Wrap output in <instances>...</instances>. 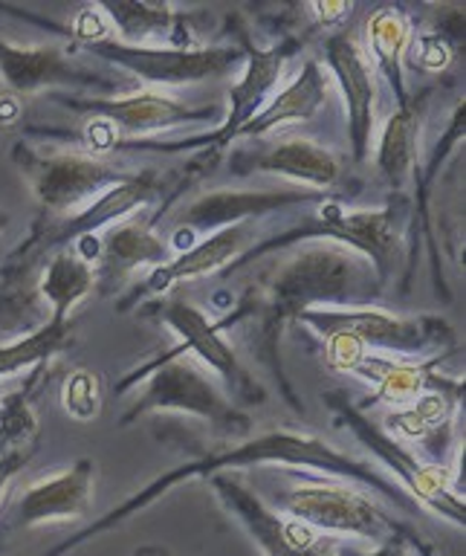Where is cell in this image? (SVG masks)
Here are the masks:
<instances>
[{"mask_svg": "<svg viewBox=\"0 0 466 556\" xmlns=\"http://www.w3.org/2000/svg\"><path fill=\"white\" fill-rule=\"evenodd\" d=\"M250 467H281V469H304V472H316V476H333L354 481V484L374 490V493L386 498L389 504L400 507V510L415 513L417 504L412 502V495L386 476L382 469H377L368 458L354 455V452L342 450L328 438H322L316 432H299V429H269V432L250 434L241 441H232V446L226 450H212L200 458L182 460L174 469L156 476L154 481H148L146 486H139V493L113 507L108 516L93 521L90 528H85L76 536L64 539L55 547H50L43 556H67L70 551H76L78 545H85L90 539L102 536L108 530L119 528L128 519H134L137 513H142L148 504H154L160 495L182 484L186 478H206L212 472H238V469Z\"/></svg>", "mask_w": 466, "mask_h": 556, "instance_id": "cell-1", "label": "cell"}, {"mask_svg": "<svg viewBox=\"0 0 466 556\" xmlns=\"http://www.w3.org/2000/svg\"><path fill=\"white\" fill-rule=\"evenodd\" d=\"M380 293L377 269L360 252L330 241H304L269 276L267 330L273 333L313 307H368Z\"/></svg>", "mask_w": 466, "mask_h": 556, "instance_id": "cell-2", "label": "cell"}, {"mask_svg": "<svg viewBox=\"0 0 466 556\" xmlns=\"http://www.w3.org/2000/svg\"><path fill=\"white\" fill-rule=\"evenodd\" d=\"M311 215L302 217L299 224H290L278 235H269L261 243H252L250 250L243 252L241 258L235 261L232 267L226 269L224 276H229L232 269H241L252 261L264 258L269 252L287 250L293 243L304 241H330L348 250L360 252L374 269L382 287L389 285V278L394 276V269L403 261L406 252V235H408V200L403 194L377 208H342L339 203H319L316 208H307Z\"/></svg>", "mask_w": 466, "mask_h": 556, "instance_id": "cell-3", "label": "cell"}, {"mask_svg": "<svg viewBox=\"0 0 466 556\" xmlns=\"http://www.w3.org/2000/svg\"><path fill=\"white\" fill-rule=\"evenodd\" d=\"M139 377H148V380L139 389L134 406L119 420L122 426L137 424L139 417L177 412V415L206 420L217 434H224L229 441H241L252 434V417H247L241 406H235L232 400L226 397V391L189 354L172 351V354L156 356L128 374L119 382V389H130Z\"/></svg>", "mask_w": 466, "mask_h": 556, "instance_id": "cell-4", "label": "cell"}, {"mask_svg": "<svg viewBox=\"0 0 466 556\" xmlns=\"http://www.w3.org/2000/svg\"><path fill=\"white\" fill-rule=\"evenodd\" d=\"M293 478L276 493V510L304 521L307 528L328 539L345 542H382L394 533L417 536L415 530L394 519L371 490L345 481V478L316 476L304 469H290Z\"/></svg>", "mask_w": 466, "mask_h": 556, "instance_id": "cell-5", "label": "cell"}, {"mask_svg": "<svg viewBox=\"0 0 466 556\" xmlns=\"http://www.w3.org/2000/svg\"><path fill=\"white\" fill-rule=\"evenodd\" d=\"M295 321H302L319 337L325 333H351L368 351L400 359H424L434 351L455 348V330L450 321L438 316H398L368 304V307H313L304 311Z\"/></svg>", "mask_w": 466, "mask_h": 556, "instance_id": "cell-6", "label": "cell"}, {"mask_svg": "<svg viewBox=\"0 0 466 556\" xmlns=\"http://www.w3.org/2000/svg\"><path fill=\"white\" fill-rule=\"evenodd\" d=\"M328 403L337 408V415L342 417V424L351 426L360 438H363L382 464H389L394 469V481H398L417 507L438 513L446 521H452L455 528L466 525V502L458 490V460L450 464H429V460L417 458V452H412L406 443L394 441L382 432L380 426L371 424V417H365L363 412H356L339 391H330Z\"/></svg>", "mask_w": 466, "mask_h": 556, "instance_id": "cell-7", "label": "cell"}, {"mask_svg": "<svg viewBox=\"0 0 466 556\" xmlns=\"http://www.w3.org/2000/svg\"><path fill=\"white\" fill-rule=\"evenodd\" d=\"M90 55L108 61L113 67L125 70L151 90L163 87H186L215 81L235 73L238 64L247 61L243 43H215V47H130L116 38L87 43Z\"/></svg>", "mask_w": 466, "mask_h": 556, "instance_id": "cell-8", "label": "cell"}, {"mask_svg": "<svg viewBox=\"0 0 466 556\" xmlns=\"http://www.w3.org/2000/svg\"><path fill=\"white\" fill-rule=\"evenodd\" d=\"M12 156L29 180L38 206L59 220L78 215L128 174L102 156L81 151H35L24 142L15 146Z\"/></svg>", "mask_w": 466, "mask_h": 556, "instance_id": "cell-9", "label": "cell"}, {"mask_svg": "<svg viewBox=\"0 0 466 556\" xmlns=\"http://www.w3.org/2000/svg\"><path fill=\"white\" fill-rule=\"evenodd\" d=\"M163 182L165 177L156 172V168L128 172L116 186L102 191V194H99L90 206L81 208L78 215L55 220V224L35 226L33 238L21 243V247L12 252L7 269L26 267L38 252L55 250V247H70V243L78 241V238L99 235L104 232V229H111V226L119 224V220H128V217H134V212L148 206V203L163 191Z\"/></svg>", "mask_w": 466, "mask_h": 556, "instance_id": "cell-10", "label": "cell"}, {"mask_svg": "<svg viewBox=\"0 0 466 556\" xmlns=\"http://www.w3.org/2000/svg\"><path fill=\"white\" fill-rule=\"evenodd\" d=\"M156 316L180 339V345L174 351L209 365L217 374V380L224 382V391L235 406H252V403L267 400L264 386L243 368L232 342L226 339V321L212 319L203 307H198L189 299H168V302L160 299Z\"/></svg>", "mask_w": 466, "mask_h": 556, "instance_id": "cell-11", "label": "cell"}, {"mask_svg": "<svg viewBox=\"0 0 466 556\" xmlns=\"http://www.w3.org/2000/svg\"><path fill=\"white\" fill-rule=\"evenodd\" d=\"M206 484L247 528L264 556H337V539L322 536L304 521L269 507L259 493L243 484L238 472H212L206 476Z\"/></svg>", "mask_w": 466, "mask_h": 556, "instance_id": "cell-12", "label": "cell"}, {"mask_svg": "<svg viewBox=\"0 0 466 556\" xmlns=\"http://www.w3.org/2000/svg\"><path fill=\"white\" fill-rule=\"evenodd\" d=\"M67 111L90 116L113 128L116 137H151L160 130L182 128V125H206L221 122V108H191V104L163 93V90H137L125 96H87V99H70V96H52Z\"/></svg>", "mask_w": 466, "mask_h": 556, "instance_id": "cell-13", "label": "cell"}, {"mask_svg": "<svg viewBox=\"0 0 466 556\" xmlns=\"http://www.w3.org/2000/svg\"><path fill=\"white\" fill-rule=\"evenodd\" d=\"M0 78L15 99L55 87L116 96V90L125 85L122 76H104L99 70L76 64L59 43H12L7 38H0Z\"/></svg>", "mask_w": 466, "mask_h": 556, "instance_id": "cell-14", "label": "cell"}, {"mask_svg": "<svg viewBox=\"0 0 466 556\" xmlns=\"http://www.w3.org/2000/svg\"><path fill=\"white\" fill-rule=\"evenodd\" d=\"M93 490L96 460L90 458H78L52 476L38 478L17 495L7 516L0 519V542L52 521L85 519L93 504Z\"/></svg>", "mask_w": 466, "mask_h": 556, "instance_id": "cell-15", "label": "cell"}, {"mask_svg": "<svg viewBox=\"0 0 466 556\" xmlns=\"http://www.w3.org/2000/svg\"><path fill=\"white\" fill-rule=\"evenodd\" d=\"M328 194L313 189H215L200 194L182 206L177 215V229H186L194 238L198 235H212L217 229L235 224H255L261 217L276 215V212H290V208L319 206Z\"/></svg>", "mask_w": 466, "mask_h": 556, "instance_id": "cell-16", "label": "cell"}, {"mask_svg": "<svg viewBox=\"0 0 466 556\" xmlns=\"http://www.w3.org/2000/svg\"><path fill=\"white\" fill-rule=\"evenodd\" d=\"M325 64L342 90L351 160L363 165L371 156L374 128H377V73H374V64L354 33L330 35L325 41Z\"/></svg>", "mask_w": 466, "mask_h": 556, "instance_id": "cell-17", "label": "cell"}, {"mask_svg": "<svg viewBox=\"0 0 466 556\" xmlns=\"http://www.w3.org/2000/svg\"><path fill=\"white\" fill-rule=\"evenodd\" d=\"M252 229H255V224H235L226 226V229H217V232L206 235V238H198L189 250L177 252V255L165 261L163 267L151 269L146 285L134 287L122 299L119 311H130L146 295H163L172 287L194 281V278H209L217 276V273H226L235 261L241 258L243 252L250 250L252 235H255Z\"/></svg>", "mask_w": 466, "mask_h": 556, "instance_id": "cell-18", "label": "cell"}, {"mask_svg": "<svg viewBox=\"0 0 466 556\" xmlns=\"http://www.w3.org/2000/svg\"><path fill=\"white\" fill-rule=\"evenodd\" d=\"M247 61L238 81L229 90V108L224 111V119L209 137L200 139V146L226 148L235 139V134L255 116V113L269 102V96L278 90V81L285 76V67L290 55L299 50V41H278L273 47H252L250 38H243Z\"/></svg>", "mask_w": 466, "mask_h": 556, "instance_id": "cell-19", "label": "cell"}, {"mask_svg": "<svg viewBox=\"0 0 466 556\" xmlns=\"http://www.w3.org/2000/svg\"><path fill=\"white\" fill-rule=\"evenodd\" d=\"M116 41L130 47H198L194 29L206 12H182L172 3H99Z\"/></svg>", "mask_w": 466, "mask_h": 556, "instance_id": "cell-20", "label": "cell"}, {"mask_svg": "<svg viewBox=\"0 0 466 556\" xmlns=\"http://www.w3.org/2000/svg\"><path fill=\"white\" fill-rule=\"evenodd\" d=\"M99 267H96V287L102 293H113L125 285L137 269H156L172 258V243L156 232L154 220H119L104 229L99 238Z\"/></svg>", "mask_w": 466, "mask_h": 556, "instance_id": "cell-21", "label": "cell"}, {"mask_svg": "<svg viewBox=\"0 0 466 556\" xmlns=\"http://www.w3.org/2000/svg\"><path fill=\"white\" fill-rule=\"evenodd\" d=\"M461 391H464V382L424 391L415 403L391 408L389 420L382 424V432L400 443H420V450L432 455L429 464H450V460H443V452H446V443L452 441V426H455L461 408Z\"/></svg>", "mask_w": 466, "mask_h": 556, "instance_id": "cell-22", "label": "cell"}, {"mask_svg": "<svg viewBox=\"0 0 466 556\" xmlns=\"http://www.w3.org/2000/svg\"><path fill=\"white\" fill-rule=\"evenodd\" d=\"M351 377L368 382L374 389V403H389L391 408L415 403L424 391L446 389V386L461 382L458 377H446L441 371V356L400 359V356L374 354V351H365Z\"/></svg>", "mask_w": 466, "mask_h": 556, "instance_id": "cell-23", "label": "cell"}, {"mask_svg": "<svg viewBox=\"0 0 466 556\" xmlns=\"http://www.w3.org/2000/svg\"><path fill=\"white\" fill-rule=\"evenodd\" d=\"M325 102H328V76H325L319 61L307 59L302 70L281 90L269 96V102L235 134V139H261L273 130L311 122L325 108Z\"/></svg>", "mask_w": 466, "mask_h": 556, "instance_id": "cell-24", "label": "cell"}, {"mask_svg": "<svg viewBox=\"0 0 466 556\" xmlns=\"http://www.w3.org/2000/svg\"><path fill=\"white\" fill-rule=\"evenodd\" d=\"M238 172L278 174L285 180L299 182L302 189L328 191L342 177V163L330 148L313 142L311 137H290L264 148L259 154H250L247 165Z\"/></svg>", "mask_w": 466, "mask_h": 556, "instance_id": "cell-25", "label": "cell"}, {"mask_svg": "<svg viewBox=\"0 0 466 556\" xmlns=\"http://www.w3.org/2000/svg\"><path fill=\"white\" fill-rule=\"evenodd\" d=\"M429 93L412 96L400 104L382 125L380 137L374 139V172L386 189L394 194L406 189L417 172V148H420V122H424Z\"/></svg>", "mask_w": 466, "mask_h": 556, "instance_id": "cell-26", "label": "cell"}, {"mask_svg": "<svg viewBox=\"0 0 466 556\" xmlns=\"http://www.w3.org/2000/svg\"><path fill=\"white\" fill-rule=\"evenodd\" d=\"M412 17L400 7H380L365 24V52L371 59L374 73H380L394 90L398 108L412 99L406 85V52L412 47Z\"/></svg>", "mask_w": 466, "mask_h": 556, "instance_id": "cell-27", "label": "cell"}, {"mask_svg": "<svg viewBox=\"0 0 466 556\" xmlns=\"http://www.w3.org/2000/svg\"><path fill=\"white\" fill-rule=\"evenodd\" d=\"M96 290V264L73 247L55 252L38 281V293L50 304V319H73V311Z\"/></svg>", "mask_w": 466, "mask_h": 556, "instance_id": "cell-28", "label": "cell"}, {"mask_svg": "<svg viewBox=\"0 0 466 556\" xmlns=\"http://www.w3.org/2000/svg\"><path fill=\"white\" fill-rule=\"evenodd\" d=\"M73 330H76L73 319H50L33 333L0 345V380L50 363L52 356L61 354L73 342Z\"/></svg>", "mask_w": 466, "mask_h": 556, "instance_id": "cell-29", "label": "cell"}, {"mask_svg": "<svg viewBox=\"0 0 466 556\" xmlns=\"http://www.w3.org/2000/svg\"><path fill=\"white\" fill-rule=\"evenodd\" d=\"M43 368L47 365L33 368L24 389L15 391V394H3V400H0V455L9 450H21V446H38L41 426L35 417L33 397L41 386Z\"/></svg>", "mask_w": 466, "mask_h": 556, "instance_id": "cell-30", "label": "cell"}, {"mask_svg": "<svg viewBox=\"0 0 466 556\" xmlns=\"http://www.w3.org/2000/svg\"><path fill=\"white\" fill-rule=\"evenodd\" d=\"M61 403L73 420H96V415L102 412V380L93 371L78 368L64 382Z\"/></svg>", "mask_w": 466, "mask_h": 556, "instance_id": "cell-31", "label": "cell"}, {"mask_svg": "<svg viewBox=\"0 0 466 556\" xmlns=\"http://www.w3.org/2000/svg\"><path fill=\"white\" fill-rule=\"evenodd\" d=\"M342 542L337 545V556H412V547L424 551L420 536H406V533H394V536L382 539V542ZM426 554V551H424Z\"/></svg>", "mask_w": 466, "mask_h": 556, "instance_id": "cell-32", "label": "cell"}, {"mask_svg": "<svg viewBox=\"0 0 466 556\" xmlns=\"http://www.w3.org/2000/svg\"><path fill=\"white\" fill-rule=\"evenodd\" d=\"M450 59L452 47L441 33L424 35V38L417 41V64L424 70H429V73H441V70H446Z\"/></svg>", "mask_w": 466, "mask_h": 556, "instance_id": "cell-33", "label": "cell"}, {"mask_svg": "<svg viewBox=\"0 0 466 556\" xmlns=\"http://www.w3.org/2000/svg\"><path fill=\"white\" fill-rule=\"evenodd\" d=\"M35 450H38V446H21V450H9L0 455V504L7 498L9 484H12V481L24 472L26 464L33 460Z\"/></svg>", "mask_w": 466, "mask_h": 556, "instance_id": "cell-34", "label": "cell"}, {"mask_svg": "<svg viewBox=\"0 0 466 556\" xmlns=\"http://www.w3.org/2000/svg\"><path fill=\"white\" fill-rule=\"evenodd\" d=\"M304 9L313 15V24L319 26H342L345 17H351V12H354L351 3H311Z\"/></svg>", "mask_w": 466, "mask_h": 556, "instance_id": "cell-35", "label": "cell"}, {"mask_svg": "<svg viewBox=\"0 0 466 556\" xmlns=\"http://www.w3.org/2000/svg\"><path fill=\"white\" fill-rule=\"evenodd\" d=\"M17 119V99L15 96H7L3 102H0V128H7L9 122Z\"/></svg>", "mask_w": 466, "mask_h": 556, "instance_id": "cell-36", "label": "cell"}, {"mask_svg": "<svg viewBox=\"0 0 466 556\" xmlns=\"http://www.w3.org/2000/svg\"><path fill=\"white\" fill-rule=\"evenodd\" d=\"M9 311H17V299H12V295H0V313Z\"/></svg>", "mask_w": 466, "mask_h": 556, "instance_id": "cell-37", "label": "cell"}, {"mask_svg": "<svg viewBox=\"0 0 466 556\" xmlns=\"http://www.w3.org/2000/svg\"><path fill=\"white\" fill-rule=\"evenodd\" d=\"M137 556H172V554H168L165 547L151 545V547H142V551H137Z\"/></svg>", "mask_w": 466, "mask_h": 556, "instance_id": "cell-38", "label": "cell"}, {"mask_svg": "<svg viewBox=\"0 0 466 556\" xmlns=\"http://www.w3.org/2000/svg\"><path fill=\"white\" fill-rule=\"evenodd\" d=\"M7 224H9L7 212H0V232H3V229H7Z\"/></svg>", "mask_w": 466, "mask_h": 556, "instance_id": "cell-39", "label": "cell"}, {"mask_svg": "<svg viewBox=\"0 0 466 556\" xmlns=\"http://www.w3.org/2000/svg\"><path fill=\"white\" fill-rule=\"evenodd\" d=\"M3 394H7V391H3V386H0V400H3Z\"/></svg>", "mask_w": 466, "mask_h": 556, "instance_id": "cell-40", "label": "cell"}]
</instances>
